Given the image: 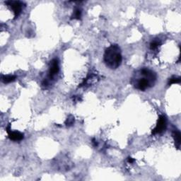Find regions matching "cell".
I'll return each instance as SVG.
<instances>
[{
  "instance_id": "cell-1",
  "label": "cell",
  "mask_w": 181,
  "mask_h": 181,
  "mask_svg": "<svg viewBox=\"0 0 181 181\" xmlns=\"http://www.w3.org/2000/svg\"><path fill=\"white\" fill-rule=\"evenodd\" d=\"M137 74H139V76L135 74L132 78V83L135 89L145 91L154 86L157 79V74L153 70L144 67Z\"/></svg>"
},
{
  "instance_id": "cell-2",
  "label": "cell",
  "mask_w": 181,
  "mask_h": 181,
  "mask_svg": "<svg viewBox=\"0 0 181 181\" xmlns=\"http://www.w3.org/2000/svg\"><path fill=\"white\" fill-rule=\"evenodd\" d=\"M104 60L106 67L110 69H116L120 67L122 61L121 50L117 44L111 45L105 50Z\"/></svg>"
},
{
  "instance_id": "cell-3",
  "label": "cell",
  "mask_w": 181,
  "mask_h": 181,
  "mask_svg": "<svg viewBox=\"0 0 181 181\" xmlns=\"http://www.w3.org/2000/svg\"><path fill=\"white\" fill-rule=\"evenodd\" d=\"M167 127V120L166 118L164 115L159 116L158 121H157L156 125L154 127V129H153L152 132H151V135H159V134H162L163 132L166 131Z\"/></svg>"
},
{
  "instance_id": "cell-4",
  "label": "cell",
  "mask_w": 181,
  "mask_h": 181,
  "mask_svg": "<svg viewBox=\"0 0 181 181\" xmlns=\"http://www.w3.org/2000/svg\"><path fill=\"white\" fill-rule=\"evenodd\" d=\"M60 71L59 60L57 58H54L50 61V68L48 71V76L47 80L50 82V81L53 80L55 76Z\"/></svg>"
},
{
  "instance_id": "cell-5",
  "label": "cell",
  "mask_w": 181,
  "mask_h": 181,
  "mask_svg": "<svg viewBox=\"0 0 181 181\" xmlns=\"http://www.w3.org/2000/svg\"><path fill=\"white\" fill-rule=\"evenodd\" d=\"M5 4H7L12 9L13 12L14 13V19L18 18L22 11L23 3L19 1H6Z\"/></svg>"
},
{
  "instance_id": "cell-6",
  "label": "cell",
  "mask_w": 181,
  "mask_h": 181,
  "mask_svg": "<svg viewBox=\"0 0 181 181\" xmlns=\"http://www.w3.org/2000/svg\"><path fill=\"white\" fill-rule=\"evenodd\" d=\"M6 130H7V132L8 133L9 139L12 140L13 142H20L24 138V135L23 133H21V132L12 131L10 128V124H9L7 126V128H6Z\"/></svg>"
},
{
  "instance_id": "cell-7",
  "label": "cell",
  "mask_w": 181,
  "mask_h": 181,
  "mask_svg": "<svg viewBox=\"0 0 181 181\" xmlns=\"http://www.w3.org/2000/svg\"><path fill=\"white\" fill-rule=\"evenodd\" d=\"M173 137H174V142H175V145L177 149H180V132L178 130H175L173 131Z\"/></svg>"
},
{
  "instance_id": "cell-8",
  "label": "cell",
  "mask_w": 181,
  "mask_h": 181,
  "mask_svg": "<svg viewBox=\"0 0 181 181\" xmlns=\"http://www.w3.org/2000/svg\"><path fill=\"white\" fill-rule=\"evenodd\" d=\"M16 79V76L13 75H1V80L4 83H9L14 81Z\"/></svg>"
},
{
  "instance_id": "cell-9",
  "label": "cell",
  "mask_w": 181,
  "mask_h": 181,
  "mask_svg": "<svg viewBox=\"0 0 181 181\" xmlns=\"http://www.w3.org/2000/svg\"><path fill=\"white\" fill-rule=\"evenodd\" d=\"M81 17V10L79 8H75L74 12L71 16V19H77V20H80Z\"/></svg>"
},
{
  "instance_id": "cell-10",
  "label": "cell",
  "mask_w": 181,
  "mask_h": 181,
  "mask_svg": "<svg viewBox=\"0 0 181 181\" xmlns=\"http://www.w3.org/2000/svg\"><path fill=\"white\" fill-rule=\"evenodd\" d=\"M161 42L160 41V40H159H159L158 39H156V40H154L151 42L150 45H149V48H150V50H155L161 45Z\"/></svg>"
},
{
  "instance_id": "cell-11",
  "label": "cell",
  "mask_w": 181,
  "mask_h": 181,
  "mask_svg": "<svg viewBox=\"0 0 181 181\" xmlns=\"http://www.w3.org/2000/svg\"><path fill=\"white\" fill-rule=\"evenodd\" d=\"M180 77H176V76H173L172 77L170 78L168 80V85L171 86L172 84H174V83H179L180 82Z\"/></svg>"
},
{
  "instance_id": "cell-12",
  "label": "cell",
  "mask_w": 181,
  "mask_h": 181,
  "mask_svg": "<svg viewBox=\"0 0 181 181\" xmlns=\"http://www.w3.org/2000/svg\"><path fill=\"white\" fill-rule=\"evenodd\" d=\"M65 123L66 124V126H68V127H70V126L73 125L74 123V118L72 115L68 116L67 119L66 120Z\"/></svg>"
},
{
  "instance_id": "cell-13",
  "label": "cell",
  "mask_w": 181,
  "mask_h": 181,
  "mask_svg": "<svg viewBox=\"0 0 181 181\" xmlns=\"http://www.w3.org/2000/svg\"><path fill=\"white\" fill-rule=\"evenodd\" d=\"M135 161V159L131 158V157H128L127 158V162L129 163H133Z\"/></svg>"
},
{
  "instance_id": "cell-14",
  "label": "cell",
  "mask_w": 181,
  "mask_h": 181,
  "mask_svg": "<svg viewBox=\"0 0 181 181\" xmlns=\"http://www.w3.org/2000/svg\"><path fill=\"white\" fill-rule=\"evenodd\" d=\"M92 144H93V145L95 147L98 146V142H97L96 141V139H92Z\"/></svg>"
}]
</instances>
